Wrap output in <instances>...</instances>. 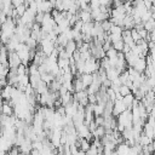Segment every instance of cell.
<instances>
[{"label":"cell","mask_w":155,"mask_h":155,"mask_svg":"<svg viewBox=\"0 0 155 155\" xmlns=\"http://www.w3.org/2000/svg\"><path fill=\"white\" fill-rule=\"evenodd\" d=\"M116 121L119 125H122L125 128H131L133 126L132 124V114H131V110L126 109L122 114H120L117 117H116Z\"/></svg>","instance_id":"6da1fadb"},{"label":"cell","mask_w":155,"mask_h":155,"mask_svg":"<svg viewBox=\"0 0 155 155\" xmlns=\"http://www.w3.org/2000/svg\"><path fill=\"white\" fill-rule=\"evenodd\" d=\"M8 69H17L22 63L16 52H8Z\"/></svg>","instance_id":"7a4b0ae2"},{"label":"cell","mask_w":155,"mask_h":155,"mask_svg":"<svg viewBox=\"0 0 155 155\" xmlns=\"http://www.w3.org/2000/svg\"><path fill=\"white\" fill-rule=\"evenodd\" d=\"M126 110V107L125 104L122 103V99H116L114 102V107H113V116L114 117H117L120 114H122L124 111Z\"/></svg>","instance_id":"3957f363"},{"label":"cell","mask_w":155,"mask_h":155,"mask_svg":"<svg viewBox=\"0 0 155 155\" xmlns=\"http://www.w3.org/2000/svg\"><path fill=\"white\" fill-rule=\"evenodd\" d=\"M145 68H147L145 58H138V59H137V62H136V63H134V65H133V69H134L136 71H138L139 74H143V73H144V70H145Z\"/></svg>","instance_id":"277c9868"},{"label":"cell","mask_w":155,"mask_h":155,"mask_svg":"<svg viewBox=\"0 0 155 155\" xmlns=\"http://www.w3.org/2000/svg\"><path fill=\"white\" fill-rule=\"evenodd\" d=\"M11 91H12V86H10V85L5 86L4 88H1L0 98H1L2 101H5V102L10 101V99H11Z\"/></svg>","instance_id":"5b68a950"},{"label":"cell","mask_w":155,"mask_h":155,"mask_svg":"<svg viewBox=\"0 0 155 155\" xmlns=\"http://www.w3.org/2000/svg\"><path fill=\"white\" fill-rule=\"evenodd\" d=\"M78 17L82 23H88V22H93L92 17H91V12L88 11H79L78 12Z\"/></svg>","instance_id":"8992f818"},{"label":"cell","mask_w":155,"mask_h":155,"mask_svg":"<svg viewBox=\"0 0 155 155\" xmlns=\"http://www.w3.org/2000/svg\"><path fill=\"white\" fill-rule=\"evenodd\" d=\"M64 50H65V52L68 53V56H69V58L73 56V53L78 50V47H76V42L74 41V40H70V41H68V44L65 45V47H64Z\"/></svg>","instance_id":"52a82bcc"},{"label":"cell","mask_w":155,"mask_h":155,"mask_svg":"<svg viewBox=\"0 0 155 155\" xmlns=\"http://www.w3.org/2000/svg\"><path fill=\"white\" fill-rule=\"evenodd\" d=\"M1 114L5 116H12L13 115V108L11 105H8L5 101H2V107H1Z\"/></svg>","instance_id":"ba28073f"},{"label":"cell","mask_w":155,"mask_h":155,"mask_svg":"<svg viewBox=\"0 0 155 155\" xmlns=\"http://www.w3.org/2000/svg\"><path fill=\"white\" fill-rule=\"evenodd\" d=\"M105 73H107V79L110 80V81H114V80H116V79L120 76V73H119L115 68H110V69H108Z\"/></svg>","instance_id":"9c48e42d"},{"label":"cell","mask_w":155,"mask_h":155,"mask_svg":"<svg viewBox=\"0 0 155 155\" xmlns=\"http://www.w3.org/2000/svg\"><path fill=\"white\" fill-rule=\"evenodd\" d=\"M73 87H74V93L75 92H81V91L86 90V87L84 86V84L81 82L80 79H73Z\"/></svg>","instance_id":"30bf717a"},{"label":"cell","mask_w":155,"mask_h":155,"mask_svg":"<svg viewBox=\"0 0 155 155\" xmlns=\"http://www.w3.org/2000/svg\"><path fill=\"white\" fill-rule=\"evenodd\" d=\"M133 101H134V96H133L132 93L122 98V103L125 104L126 109H128V110H131V108H132V104H133Z\"/></svg>","instance_id":"8fae6325"},{"label":"cell","mask_w":155,"mask_h":155,"mask_svg":"<svg viewBox=\"0 0 155 155\" xmlns=\"http://www.w3.org/2000/svg\"><path fill=\"white\" fill-rule=\"evenodd\" d=\"M81 82L84 84V86L87 88L91 84H92V81H93V78H92V74H82L81 75Z\"/></svg>","instance_id":"7c38bea8"},{"label":"cell","mask_w":155,"mask_h":155,"mask_svg":"<svg viewBox=\"0 0 155 155\" xmlns=\"http://www.w3.org/2000/svg\"><path fill=\"white\" fill-rule=\"evenodd\" d=\"M93 138H97V139H101L102 137H104L105 136V128H104V126H97V128H96V131L93 132Z\"/></svg>","instance_id":"4fadbf2b"},{"label":"cell","mask_w":155,"mask_h":155,"mask_svg":"<svg viewBox=\"0 0 155 155\" xmlns=\"http://www.w3.org/2000/svg\"><path fill=\"white\" fill-rule=\"evenodd\" d=\"M144 24V29L148 31V33H153L154 30H155V21L151 18V19H149L148 22H145V23H143Z\"/></svg>","instance_id":"5bb4252c"},{"label":"cell","mask_w":155,"mask_h":155,"mask_svg":"<svg viewBox=\"0 0 155 155\" xmlns=\"http://www.w3.org/2000/svg\"><path fill=\"white\" fill-rule=\"evenodd\" d=\"M132 92H131V90L127 87V86H125V85H121L120 87H119V94L124 98V97H126V96H128V94H131Z\"/></svg>","instance_id":"9a60e30c"},{"label":"cell","mask_w":155,"mask_h":155,"mask_svg":"<svg viewBox=\"0 0 155 155\" xmlns=\"http://www.w3.org/2000/svg\"><path fill=\"white\" fill-rule=\"evenodd\" d=\"M104 113V107L99 105V104H94L93 105V115L94 116H102Z\"/></svg>","instance_id":"2e32d148"},{"label":"cell","mask_w":155,"mask_h":155,"mask_svg":"<svg viewBox=\"0 0 155 155\" xmlns=\"http://www.w3.org/2000/svg\"><path fill=\"white\" fill-rule=\"evenodd\" d=\"M131 38H132V40H133V42L134 44H137L138 41H140L142 39H140V36H139V34H138V31L133 28V29H131Z\"/></svg>","instance_id":"e0dca14e"},{"label":"cell","mask_w":155,"mask_h":155,"mask_svg":"<svg viewBox=\"0 0 155 155\" xmlns=\"http://www.w3.org/2000/svg\"><path fill=\"white\" fill-rule=\"evenodd\" d=\"M124 41L122 40H120V41H116V42H114V44H111V46H113V48L114 50H116L117 52H122V48H124Z\"/></svg>","instance_id":"ac0fdd59"},{"label":"cell","mask_w":155,"mask_h":155,"mask_svg":"<svg viewBox=\"0 0 155 155\" xmlns=\"http://www.w3.org/2000/svg\"><path fill=\"white\" fill-rule=\"evenodd\" d=\"M116 56H117V51L114 50L113 47L109 48V50L105 52V57H107V58H114V57H116Z\"/></svg>","instance_id":"d6986e66"},{"label":"cell","mask_w":155,"mask_h":155,"mask_svg":"<svg viewBox=\"0 0 155 155\" xmlns=\"http://www.w3.org/2000/svg\"><path fill=\"white\" fill-rule=\"evenodd\" d=\"M15 10H16V12H17V16L21 18V17H22V16L25 13V11H27V7H25L24 5H21L19 7H17V8H15Z\"/></svg>","instance_id":"ffe728a7"},{"label":"cell","mask_w":155,"mask_h":155,"mask_svg":"<svg viewBox=\"0 0 155 155\" xmlns=\"http://www.w3.org/2000/svg\"><path fill=\"white\" fill-rule=\"evenodd\" d=\"M121 33H122V29L117 25H114V24L111 25V28L109 30V34H121Z\"/></svg>","instance_id":"44dd1931"},{"label":"cell","mask_w":155,"mask_h":155,"mask_svg":"<svg viewBox=\"0 0 155 155\" xmlns=\"http://www.w3.org/2000/svg\"><path fill=\"white\" fill-rule=\"evenodd\" d=\"M44 16H45V13L38 12V13L35 15V23H38V24L41 25V23H42V21H44Z\"/></svg>","instance_id":"7402d4cb"},{"label":"cell","mask_w":155,"mask_h":155,"mask_svg":"<svg viewBox=\"0 0 155 155\" xmlns=\"http://www.w3.org/2000/svg\"><path fill=\"white\" fill-rule=\"evenodd\" d=\"M93 121H94V124L97 126H103L104 125V117L103 116H94Z\"/></svg>","instance_id":"603a6c76"},{"label":"cell","mask_w":155,"mask_h":155,"mask_svg":"<svg viewBox=\"0 0 155 155\" xmlns=\"http://www.w3.org/2000/svg\"><path fill=\"white\" fill-rule=\"evenodd\" d=\"M11 2H12V7H13V8H17V7H19L21 5H23V0H12Z\"/></svg>","instance_id":"cb8c5ba5"},{"label":"cell","mask_w":155,"mask_h":155,"mask_svg":"<svg viewBox=\"0 0 155 155\" xmlns=\"http://www.w3.org/2000/svg\"><path fill=\"white\" fill-rule=\"evenodd\" d=\"M88 103L90 104H97V97H96V94H88Z\"/></svg>","instance_id":"d4e9b609"},{"label":"cell","mask_w":155,"mask_h":155,"mask_svg":"<svg viewBox=\"0 0 155 155\" xmlns=\"http://www.w3.org/2000/svg\"><path fill=\"white\" fill-rule=\"evenodd\" d=\"M96 128H97V125L94 124V121H92L90 125H88V130H90V132H91V134H93V132L96 131Z\"/></svg>","instance_id":"484cf974"},{"label":"cell","mask_w":155,"mask_h":155,"mask_svg":"<svg viewBox=\"0 0 155 155\" xmlns=\"http://www.w3.org/2000/svg\"><path fill=\"white\" fill-rule=\"evenodd\" d=\"M76 155H86V153H85V151H82V150H79Z\"/></svg>","instance_id":"4316f807"},{"label":"cell","mask_w":155,"mask_h":155,"mask_svg":"<svg viewBox=\"0 0 155 155\" xmlns=\"http://www.w3.org/2000/svg\"><path fill=\"white\" fill-rule=\"evenodd\" d=\"M1 107H2V99L0 98V108H1Z\"/></svg>","instance_id":"83f0119b"},{"label":"cell","mask_w":155,"mask_h":155,"mask_svg":"<svg viewBox=\"0 0 155 155\" xmlns=\"http://www.w3.org/2000/svg\"><path fill=\"white\" fill-rule=\"evenodd\" d=\"M111 155H117V153H116V151H113V153H111Z\"/></svg>","instance_id":"f1b7e54d"},{"label":"cell","mask_w":155,"mask_h":155,"mask_svg":"<svg viewBox=\"0 0 155 155\" xmlns=\"http://www.w3.org/2000/svg\"><path fill=\"white\" fill-rule=\"evenodd\" d=\"M0 137H1V134H0Z\"/></svg>","instance_id":"f546056e"}]
</instances>
